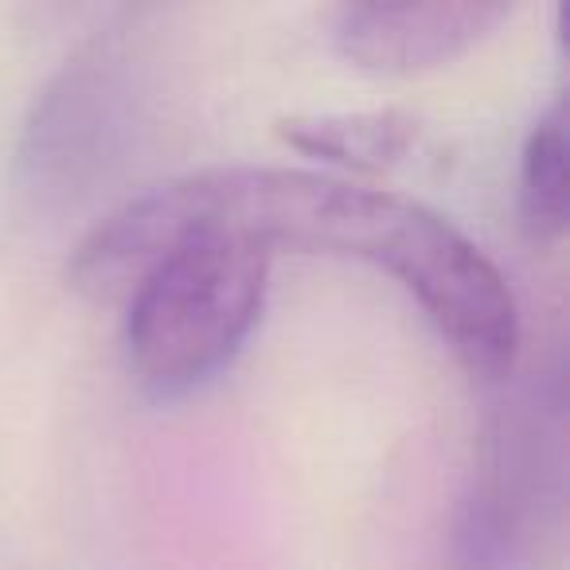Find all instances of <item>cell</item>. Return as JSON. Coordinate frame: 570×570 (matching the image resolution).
Returning <instances> with one entry per match:
<instances>
[{
    "mask_svg": "<svg viewBox=\"0 0 570 570\" xmlns=\"http://www.w3.org/2000/svg\"><path fill=\"white\" fill-rule=\"evenodd\" d=\"M204 230L262 250L341 254L387 269L422 305L453 356L481 380L512 372L520 309L500 266L442 212L383 188L305 168H204L196 173Z\"/></svg>",
    "mask_w": 570,
    "mask_h": 570,
    "instance_id": "1",
    "label": "cell"
},
{
    "mask_svg": "<svg viewBox=\"0 0 570 570\" xmlns=\"http://www.w3.org/2000/svg\"><path fill=\"white\" fill-rule=\"evenodd\" d=\"M269 250L238 235H199L129 294L126 348L157 399L188 395L238 356L266 305Z\"/></svg>",
    "mask_w": 570,
    "mask_h": 570,
    "instance_id": "2",
    "label": "cell"
},
{
    "mask_svg": "<svg viewBox=\"0 0 570 570\" xmlns=\"http://www.w3.org/2000/svg\"><path fill=\"white\" fill-rule=\"evenodd\" d=\"M145 67L129 28L75 51L36 95L17 145V173L48 199H71L126 160L145 102Z\"/></svg>",
    "mask_w": 570,
    "mask_h": 570,
    "instance_id": "3",
    "label": "cell"
},
{
    "mask_svg": "<svg viewBox=\"0 0 570 570\" xmlns=\"http://www.w3.org/2000/svg\"><path fill=\"white\" fill-rule=\"evenodd\" d=\"M543 430L535 422H504L489 442L481 469L453 523V570H528L531 520L543 508Z\"/></svg>",
    "mask_w": 570,
    "mask_h": 570,
    "instance_id": "4",
    "label": "cell"
},
{
    "mask_svg": "<svg viewBox=\"0 0 570 570\" xmlns=\"http://www.w3.org/2000/svg\"><path fill=\"white\" fill-rule=\"evenodd\" d=\"M508 17V4H341L333 43L364 71L414 75L465 56Z\"/></svg>",
    "mask_w": 570,
    "mask_h": 570,
    "instance_id": "5",
    "label": "cell"
},
{
    "mask_svg": "<svg viewBox=\"0 0 570 570\" xmlns=\"http://www.w3.org/2000/svg\"><path fill=\"white\" fill-rule=\"evenodd\" d=\"M274 134L289 149L352 173H383L419 137V121L406 110H328V114H285Z\"/></svg>",
    "mask_w": 570,
    "mask_h": 570,
    "instance_id": "6",
    "label": "cell"
},
{
    "mask_svg": "<svg viewBox=\"0 0 570 570\" xmlns=\"http://www.w3.org/2000/svg\"><path fill=\"white\" fill-rule=\"evenodd\" d=\"M520 219L539 243L567 230V110L554 98L531 126L520 153Z\"/></svg>",
    "mask_w": 570,
    "mask_h": 570,
    "instance_id": "7",
    "label": "cell"
}]
</instances>
